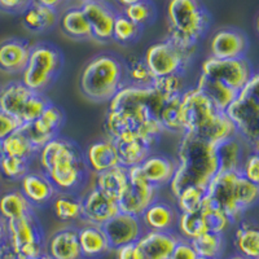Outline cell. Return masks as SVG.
Returning <instances> with one entry per match:
<instances>
[{
  "mask_svg": "<svg viewBox=\"0 0 259 259\" xmlns=\"http://www.w3.org/2000/svg\"><path fill=\"white\" fill-rule=\"evenodd\" d=\"M165 100L153 87L124 85L112 100L104 118L106 138L112 140L139 139L156 147L165 133L158 121Z\"/></svg>",
  "mask_w": 259,
  "mask_h": 259,
  "instance_id": "1",
  "label": "cell"
},
{
  "mask_svg": "<svg viewBox=\"0 0 259 259\" xmlns=\"http://www.w3.org/2000/svg\"><path fill=\"white\" fill-rule=\"evenodd\" d=\"M41 172L59 193L77 194L89 179L82 149L66 138L56 136L38 152Z\"/></svg>",
  "mask_w": 259,
  "mask_h": 259,
  "instance_id": "2",
  "label": "cell"
},
{
  "mask_svg": "<svg viewBox=\"0 0 259 259\" xmlns=\"http://www.w3.org/2000/svg\"><path fill=\"white\" fill-rule=\"evenodd\" d=\"M177 162V171L168 184L174 197L187 187L206 189L219 170L215 144L188 133L180 139Z\"/></svg>",
  "mask_w": 259,
  "mask_h": 259,
  "instance_id": "3",
  "label": "cell"
},
{
  "mask_svg": "<svg viewBox=\"0 0 259 259\" xmlns=\"http://www.w3.org/2000/svg\"><path fill=\"white\" fill-rule=\"evenodd\" d=\"M180 108L186 133L211 144H218L222 140L237 135L226 113L217 109L196 87L183 92Z\"/></svg>",
  "mask_w": 259,
  "mask_h": 259,
  "instance_id": "4",
  "label": "cell"
},
{
  "mask_svg": "<svg viewBox=\"0 0 259 259\" xmlns=\"http://www.w3.org/2000/svg\"><path fill=\"white\" fill-rule=\"evenodd\" d=\"M167 39L184 51L194 53L210 26V15L200 0H168Z\"/></svg>",
  "mask_w": 259,
  "mask_h": 259,
  "instance_id": "5",
  "label": "cell"
},
{
  "mask_svg": "<svg viewBox=\"0 0 259 259\" xmlns=\"http://www.w3.org/2000/svg\"><path fill=\"white\" fill-rule=\"evenodd\" d=\"M124 85L123 61L110 53L87 62L79 77L80 92L92 103H109Z\"/></svg>",
  "mask_w": 259,
  "mask_h": 259,
  "instance_id": "6",
  "label": "cell"
},
{
  "mask_svg": "<svg viewBox=\"0 0 259 259\" xmlns=\"http://www.w3.org/2000/svg\"><path fill=\"white\" fill-rule=\"evenodd\" d=\"M259 75L254 73L251 79L237 94L224 113L232 122L236 134L254 152L259 147Z\"/></svg>",
  "mask_w": 259,
  "mask_h": 259,
  "instance_id": "7",
  "label": "cell"
},
{
  "mask_svg": "<svg viewBox=\"0 0 259 259\" xmlns=\"http://www.w3.org/2000/svg\"><path fill=\"white\" fill-rule=\"evenodd\" d=\"M64 66V55L52 43L40 41L31 46L26 68L21 73V82L27 89L45 94L55 83Z\"/></svg>",
  "mask_w": 259,
  "mask_h": 259,
  "instance_id": "8",
  "label": "cell"
},
{
  "mask_svg": "<svg viewBox=\"0 0 259 259\" xmlns=\"http://www.w3.org/2000/svg\"><path fill=\"white\" fill-rule=\"evenodd\" d=\"M6 232L7 241L18 259H31L45 254V233L35 211L24 218L7 221Z\"/></svg>",
  "mask_w": 259,
  "mask_h": 259,
  "instance_id": "9",
  "label": "cell"
},
{
  "mask_svg": "<svg viewBox=\"0 0 259 259\" xmlns=\"http://www.w3.org/2000/svg\"><path fill=\"white\" fill-rule=\"evenodd\" d=\"M193 55L194 53L182 50L166 38L148 48L144 61L156 79L172 74H184Z\"/></svg>",
  "mask_w": 259,
  "mask_h": 259,
  "instance_id": "10",
  "label": "cell"
},
{
  "mask_svg": "<svg viewBox=\"0 0 259 259\" xmlns=\"http://www.w3.org/2000/svg\"><path fill=\"white\" fill-rule=\"evenodd\" d=\"M255 71L246 57L221 60L207 57L201 65V74L219 80L224 85L240 92L251 79Z\"/></svg>",
  "mask_w": 259,
  "mask_h": 259,
  "instance_id": "11",
  "label": "cell"
},
{
  "mask_svg": "<svg viewBox=\"0 0 259 259\" xmlns=\"http://www.w3.org/2000/svg\"><path fill=\"white\" fill-rule=\"evenodd\" d=\"M128 183L126 189L119 197L118 207L119 211L140 217L150 203L157 200L158 189L154 188L143 174L140 166L127 168Z\"/></svg>",
  "mask_w": 259,
  "mask_h": 259,
  "instance_id": "12",
  "label": "cell"
},
{
  "mask_svg": "<svg viewBox=\"0 0 259 259\" xmlns=\"http://www.w3.org/2000/svg\"><path fill=\"white\" fill-rule=\"evenodd\" d=\"M240 172H218L209 183L206 188V198L215 206L223 210L231 221L239 222L242 217V211L237 205V179Z\"/></svg>",
  "mask_w": 259,
  "mask_h": 259,
  "instance_id": "13",
  "label": "cell"
},
{
  "mask_svg": "<svg viewBox=\"0 0 259 259\" xmlns=\"http://www.w3.org/2000/svg\"><path fill=\"white\" fill-rule=\"evenodd\" d=\"M65 122V114L61 108L50 103L43 114L31 123L22 124L20 131L26 136L31 145L36 150H40L43 145L59 136L60 130Z\"/></svg>",
  "mask_w": 259,
  "mask_h": 259,
  "instance_id": "14",
  "label": "cell"
},
{
  "mask_svg": "<svg viewBox=\"0 0 259 259\" xmlns=\"http://www.w3.org/2000/svg\"><path fill=\"white\" fill-rule=\"evenodd\" d=\"M89 20L92 30V39L100 43L113 40V26L118 12L106 0L82 2L79 7Z\"/></svg>",
  "mask_w": 259,
  "mask_h": 259,
  "instance_id": "15",
  "label": "cell"
},
{
  "mask_svg": "<svg viewBox=\"0 0 259 259\" xmlns=\"http://www.w3.org/2000/svg\"><path fill=\"white\" fill-rule=\"evenodd\" d=\"M103 231L109 240L112 249H117L127 244L138 242V240L144 235L145 228L140 217L118 212L110 221L103 226Z\"/></svg>",
  "mask_w": 259,
  "mask_h": 259,
  "instance_id": "16",
  "label": "cell"
},
{
  "mask_svg": "<svg viewBox=\"0 0 259 259\" xmlns=\"http://www.w3.org/2000/svg\"><path fill=\"white\" fill-rule=\"evenodd\" d=\"M249 50V39L242 30L223 27L214 32L210 39L211 57L221 60L245 57Z\"/></svg>",
  "mask_w": 259,
  "mask_h": 259,
  "instance_id": "17",
  "label": "cell"
},
{
  "mask_svg": "<svg viewBox=\"0 0 259 259\" xmlns=\"http://www.w3.org/2000/svg\"><path fill=\"white\" fill-rule=\"evenodd\" d=\"M82 198V222L103 227L119 211L117 201L97 188L90 189Z\"/></svg>",
  "mask_w": 259,
  "mask_h": 259,
  "instance_id": "18",
  "label": "cell"
},
{
  "mask_svg": "<svg viewBox=\"0 0 259 259\" xmlns=\"http://www.w3.org/2000/svg\"><path fill=\"white\" fill-rule=\"evenodd\" d=\"M179 239L178 233L172 231H145L136 244L143 259H168Z\"/></svg>",
  "mask_w": 259,
  "mask_h": 259,
  "instance_id": "19",
  "label": "cell"
},
{
  "mask_svg": "<svg viewBox=\"0 0 259 259\" xmlns=\"http://www.w3.org/2000/svg\"><path fill=\"white\" fill-rule=\"evenodd\" d=\"M51 259H83L78 241V228L64 227L48 239L45 249Z\"/></svg>",
  "mask_w": 259,
  "mask_h": 259,
  "instance_id": "20",
  "label": "cell"
},
{
  "mask_svg": "<svg viewBox=\"0 0 259 259\" xmlns=\"http://www.w3.org/2000/svg\"><path fill=\"white\" fill-rule=\"evenodd\" d=\"M31 45L25 39L9 38L0 41V70L21 74L26 68Z\"/></svg>",
  "mask_w": 259,
  "mask_h": 259,
  "instance_id": "21",
  "label": "cell"
},
{
  "mask_svg": "<svg viewBox=\"0 0 259 259\" xmlns=\"http://www.w3.org/2000/svg\"><path fill=\"white\" fill-rule=\"evenodd\" d=\"M21 182V193L29 201L34 209L35 207H45L51 203L53 197L56 196L57 191L52 186V183L48 180L43 172L29 171Z\"/></svg>",
  "mask_w": 259,
  "mask_h": 259,
  "instance_id": "22",
  "label": "cell"
},
{
  "mask_svg": "<svg viewBox=\"0 0 259 259\" xmlns=\"http://www.w3.org/2000/svg\"><path fill=\"white\" fill-rule=\"evenodd\" d=\"M177 209L166 201L156 200L144 210L140 219L145 231H157V232H175L178 222Z\"/></svg>",
  "mask_w": 259,
  "mask_h": 259,
  "instance_id": "23",
  "label": "cell"
},
{
  "mask_svg": "<svg viewBox=\"0 0 259 259\" xmlns=\"http://www.w3.org/2000/svg\"><path fill=\"white\" fill-rule=\"evenodd\" d=\"M34 91L29 90L21 80H13L0 87V112L20 122L24 110ZM21 124V123H20Z\"/></svg>",
  "mask_w": 259,
  "mask_h": 259,
  "instance_id": "24",
  "label": "cell"
},
{
  "mask_svg": "<svg viewBox=\"0 0 259 259\" xmlns=\"http://www.w3.org/2000/svg\"><path fill=\"white\" fill-rule=\"evenodd\" d=\"M245 148H250L239 135L222 140L215 144V152L218 158V172H240L247 154H245ZM253 150V149H251Z\"/></svg>",
  "mask_w": 259,
  "mask_h": 259,
  "instance_id": "25",
  "label": "cell"
},
{
  "mask_svg": "<svg viewBox=\"0 0 259 259\" xmlns=\"http://www.w3.org/2000/svg\"><path fill=\"white\" fill-rule=\"evenodd\" d=\"M177 167V159L170 158L165 154L153 153H150L140 165L145 179L157 189L170 184V182L174 178Z\"/></svg>",
  "mask_w": 259,
  "mask_h": 259,
  "instance_id": "26",
  "label": "cell"
},
{
  "mask_svg": "<svg viewBox=\"0 0 259 259\" xmlns=\"http://www.w3.org/2000/svg\"><path fill=\"white\" fill-rule=\"evenodd\" d=\"M78 241L83 259H99L113 251L103 227L83 223L78 228Z\"/></svg>",
  "mask_w": 259,
  "mask_h": 259,
  "instance_id": "27",
  "label": "cell"
},
{
  "mask_svg": "<svg viewBox=\"0 0 259 259\" xmlns=\"http://www.w3.org/2000/svg\"><path fill=\"white\" fill-rule=\"evenodd\" d=\"M84 154L85 165L95 174L119 165L117 148L112 139L105 138L89 145Z\"/></svg>",
  "mask_w": 259,
  "mask_h": 259,
  "instance_id": "28",
  "label": "cell"
},
{
  "mask_svg": "<svg viewBox=\"0 0 259 259\" xmlns=\"http://www.w3.org/2000/svg\"><path fill=\"white\" fill-rule=\"evenodd\" d=\"M128 183V171L122 165L95 174V188L103 192L112 200L118 201Z\"/></svg>",
  "mask_w": 259,
  "mask_h": 259,
  "instance_id": "29",
  "label": "cell"
},
{
  "mask_svg": "<svg viewBox=\"0 0 259 259\" xmlns=\"http://www.w3.org/2000/svg\"><path fill=\"white\" fill-rule=\"evenodd\" d=\"M196 89H197L203 96H206L207 100H209L217 109L221 110V112H224V110L228 108V105L235 100V97L237 96V94H239V92L235 91V90L224 85L223 83H221L219 80H215L212 79V78L206 77V75H202V74H201L200 78H198Z\"/></svg>",
  "mask_w": 259,
  "mask_h": 259,
  "instance_id": "30",
  "label": "cell"
},
{
  "mask_svg": "<svg viewBox=\"0 0 259 259\" xmlns=\"http://www.w3.org/2000/svg\"><path fill=\"white\" fill-rule=\"evenodd\" d=\"M117 148L118 158H119V165L124 167H134V166H140L145 158L152 153V147L148 143L133 139V140H113Z\"/></svg>",
  "mask_w": 259,
  "mask_h": 259,
  "instance_id": "31",
  "label": "cell"
},
{
  "mask_svg": "<svg viewBox=\"0 0 259 259\" xmlns=\"http://www.w3.org/2000/svg\"><path fill=\"white\" fill-rule=\"evenodd\" d=\"M59 21L57 9L48 8L32 2L22 13L24 26L31 32H43L56 25Z\"/></svg>",
  "mask_w": 259,
  "mask_h": 259,
  "instance_id": "32",
  "label": "cell"
},
{
  "mask_svg": "<svg viewBox=\"0 0 259 259\" xmlns=\"http://www.w3.org/2000/svg\"><path fill=\"white\" fill-rule=\"evenodd\" d=\"M233 242L239 255L249 259H259V230L253 222L244 221L240 223Z\"/></svg>",
  "mask_w": 259,
  "mask_h": 259,
  "instance_id": "33",
  "label": "cell"
},
{
  "mask_svg": "<svg viewBox=\"0 0 259 259\" xmlns=\"http://www.w3.org/2000/svg\"><path fill=\"white\" fill-rule=\"evenodd\" d=\"M34 212V207L21 193V191H9L0 197V218L4 222L24 218Z\"/></svg>",
  "mask_w": 259,
  "mask_h": 259,
  "instance_id": "34",
  "label": "cell"
},
{
  "mask_svg": "<svg viewBox=\"0 0 259 259\" xmlns=\"http://www.w3.org/2000/svg\"><path fill=\"white\" fill-rule=\"evenodd\" d=\"M53 214L59 221L70 222L82 221V198L74 193H59L51 201Z\"/></svg>",
  "mask_w": 259,
  "mask_h": 259,
  "instance_id": "35",
  "label": "cell"
},
{
  "mask_svg": "<svg viewBox=\"0 0 259 259\" xmlns=\"http://www.w3.org/2000/svg\"><path fill=\"white\" fill-rule=\"evenodd\" d=\"M60 25H61L62 31L70 38L78 39V40L92 39V30L90 22L79 7L69 8L68 11H65L61 21H60Z\"/></svg>",
  "mask_w": 259,
  "mask_h": 259,
  "instance_id": "36",
  "label": "cell"
},
{
  "mask_svg": "<svg viewBox=\"0 0 259 259\" xmlns=\"http://www.w3.org/2000/svg\"><path fill=\"white\" fill-rule=\"evenodd\" d=\"M0 150L3 156L17 157V158H24L27 161H31L34 157L38 156V150L32 147L31 143L21 133L20 128L16 130L15 133L0 142Z\"/></svg>",
  "mask_w": 259,
  "mask_h": 259,
  "instance_id": "37",
  "label": "cell"
},
{
  "mask_svg": "<svg viewBox=\"0 0 259 259\" xmlns=\"http://www.w3.org/2000/svg\"><path fill=\"white\" fill-rule=\"evenodd\" d=\"M123 65L126 85L140 87V89H148L153 85L154 77L145 64L144 57H130L123 62Z\"/></svg>",
  "mask_w": 259,
  "mask_h": 259,
  "instance_id": "38",
  "label": "cell"
},
{
  "mask_svg": "<svg viewBox=\"0 0 259 259\" xmlns=\"http://www.w3.org/2000/svg\"><path fill=\"white\" fill-rule=\"evenodd\" d=\"M175 230L180 239L188 240V241H192L202 233L207 232L201 210L194 212H180Z\"/></svg>",
  "mask_w": 259,
  "mask_h": 259,
  "instance_id": "39",
  "label": "cell"
},
{
  "mask_svg": "<svg viewBox=\"0 0 259 259\" xmlns=\"http://www.w3.org/2000/svg\"><path fill=\"white\" fill-rule=\"evenodd\" d=\"M180 97L165 101V104H163L161 112L158 114V121L161 123L163 131L183 135L186 131H184V124H183Z\"/></svg>",
  "mask_w": 259,
  "mask_h": 259,
  "instance_id": "40",
  "label": "cell"
},
{
  "mask_svg": "<svg viewBox=\"0 0 259 259\" xmlns=\"http://www.w3.org/2000/svg\"><path fill=\"white\" fill-rule=\"evenodd\" d=\"M201 214L205 221V226H206L207 232L221 233L224 235L228 228L232 226L233 222L223 210L219 209L218 206H215L214 203L210 202L206 197L203 200L202 206H201Z\"/></svg>",
  "mask_w": 259,
  "mask_h": 259,
  "instance_id": "41",
  "label": "cell"
},
{
  "mask_svg": "<svg viewBox=\"0 0 259 259\" xmlns=\"http://www.w3.org/2000/svg\"><path fill=\"white\" fill-rule=\"evenodd\" d=\"M191 244L198 256L221 259L224 250V236L221 233L205 232L192 240Z\"/></svg>",
  "mask_w": 259,
  "mask_h": 259,
  "instance_id": "42",
  "label": "cell"
},
{
  "mask_svg": "<svg viewBox=\"0 0 259 259\" xmlns=\"http://www.w3.org/2000/svg\"><path fill=\"white\" fill-rule=\"evenodd\" d=\"M152 87L165 101L172 100L182 96L183 92L187 90L186 78L184 74H172V75L156 78Z\"/></svg>",
  "mask_w": 259,
  "mask_h": 259,
  "instance_id": "43",
  "label": "cell"
},
{
  "mask_svg": "<svg viewBox=\"0 0 259 259\" xmlns=\"http://www.w3.org/2000/svg\"><path fill=\"white\" fill-rule=\"evenodd\" d=\"M122 15L143 29L144 26L153 22L154 18H156L157 11L154 4L150 0H143V2H139V3L124 7L122 9Z\"/></svg>",
  "mask_w": 259,
  "mask_h": 259,
  "instance_id": "44",
  "label": "cell"
},
{
  "mask_svg": "<svg viewBox=\"0 0 259 259\" xmlns=\"http://www.w3.org/2000/svg\"><path fill=\"white\" fill-rule=\"evenodd\" d=\"M142 30V27L124 17L122 12L118 13L114 21V26H113V40L122 46L133 45L139 39Z\"/></svg>",
  "mask_w": 259,
  "mask_h": 259,
  "instance_id": "45",
  "label": "cell"
},
{
  "mask_svg": "<svg viewBox=\"0 0 259 259\" xmlns=\"http://www.w3.org/2000/svg\"><path fill=\"white\" fill-rule=\"evenodd\" d=\"M206 197V189L200 187H187L178 194L177 207L180 212H194L201 209L202 202Z\"/></svg>",
  "mask_w": 259,
  "mask_h": 259,
  "instance_id": "46",
  "label": "cell"
},
{
  "mask_svg": "<svg viewBox=\"0 0 259 259\" xmlns=\"http://www.w3.org/2000/svg\"><path fill=\"white\" fill-rule=\"evenodd\" d=\"M30 171V161L17 157L2 154L0 158V175L11 182H20Z\"/></svg>",
  "mask_w": 259,
  "mask_h": 259,
  "instance_id": "47",
  "label": "cell"
},
{
  "mask_svg": "<svg viewBox=\"0 0 259 259\" xmlns=\"http://www.w3.org/2000/svg\"><path fill=\"white\" fill-rule=\"evenodd\" d=\"M240 174L251 183L259 184V156L258 152H251L246 156L244 163H242Z\"/></svg>",
  "mask_w": 259,
  "mask_h": 259,
  "instance_id": "48",
  "label": "cell"
},
{
  "mask_svg": "<svg viewBox=\"0 0 259 259\" xmlns=\"http://www.w3.org/2000/svg\"><path fill=\"white\" fill-rule=\"evenodd\" d=\"M197 253L194 251L191 241L179 239V241L175 245L174 250H172L168 259H197Z\"/></svg>",
  "mask_w": 259,
  "mask_h": 259,
  "instance_id": "49",
  "label": "cell"
},
{
  "mask_svg": "<svg viewBox=\"0 0 259 259\" xmlns=\"http://www.w3.org/2000/svg\"><path fill=\"white\" fill-rule=\"evenodd\" d=\"M32 0H0V11L6 13H24Z\"/></svg>",
  "mask_w": 259,
  "mask_h": 259,
  "instance_id": "50",
  "label": "cell"
},
{
  "mask_svg": "<svg viewBox=\"0 0 259 259\" xmlns=\"http://www.w3.org/2000/svg\"><path fill=\"white\" fill-rule=\"evenodd\" d=\"M21 127L20 122L16 121L15 118L9 117L6 113L0 112V142L4 140L8 135L15 133L16 130Z\"/></svg>",
  "mask_w": 259,
  "mask_h": 259,
  "instance_id": "51",
  "label": "cell"
},
{
  "mask_svg": "<svg viewBox=\"0 0 259 259\" xmlns=\"http://www.w3.org/2000/svg\"><path fill=\"white\" fill-rule=\"evenodd\" d=\"M115 259H143L142 253L139 250L138 244H127L114 249Z\"/></svg>",
  "mask_w": 259,
  "mask_h": 259,
  "instance_id": "52",
  "label": "cell"
},
{
  "mask_svg": "<svg viewBox=\"0 0 259 259\" xmlns=\"http://www.w3.org/2000/svg\"><path fill=\"white\" fill-rule=\"evenodd\" d=\"M0 259H18L17 254L15 253L7 239L0 244Z\"/></svg>",
  "mask_w": 259,
  "mask_h": 259,
  "instance_id": "53",
  "label": "cell"
},
{
  "mask_svg": "<svg viewBox=\"0 0 259 259\" xmlns=\"http://www.w3.org/2000/svg\"><path fill=\"white\" fill-rule=\"evenodd\" d=\"M32 2L36 4H40V6L48 7V8L57 9L62 3H64L65 0H32Z\"/></svg>",
  "mask_w": 259,
  "mask_h": 259,
  "instance_id": "54",
  "label": "cell"
},
{
  "mask_svg": "<svg viewBox=\"0 0 259 259\" xmlns=\"http://www.w3.org/2000/svg\"><path fill=\"white\" fill-rule=\"evenodd\" d=\"M7 239V232H6V222L0 218V244Z\"/></svg>",
  "mask_w": 259,
  "mask_h": 259,
  "instance_id": "55",
  "label": "cell"
},
{
  "mask_svg": "<svg viewBox=\"0 0 259 259\" xmlns=\"http://www.w3.org/2000/svg\"><path fill=\"white\" fill-rule=\"evenodd\" d=\"M119 6H122L124 8V7L127 6H131V4H135V3H139V2H143V0H115Z\"/></svg>",
  "mask_w": 259,
  "mask_h": 259,
  "instance_id": "56",
  "label": "cell"
},
{
  "mask_svg": "<svg viewBox=\"0 0 259 259\" xmlns=\"http://www.w3.org/2000/svg\"><path fill=\"white\" fill-rule=\"evenodd\" d=\"M228 259H249V258H245V256H241V255H239V254H237V255H233V256H231V258H228Z\"/></svg>",
  "mask_w": 259,
  "mask_h": 259,
  "instance_id": "57",
  "label": "cell"
},
{
  "mask_svg": "<svg viewBox=\"0 0 259 259\" xmlns=\"http://www.w3.org/2000/svg\"><path fill=\"white\" fill-rule=\"evenodd\" d=\"M31 259H51V258L48 255H46V254H43V255H39L36 256V258H31Z\"/></svg>",
  "mask_w": 259,
  "mask_h": 259,
  "instance_id": "58",
  "label": "cell"
},
{
  "mask_svg": "<svg viewBox=\"0 0 259 259\" xmlns=\"http://www.w3.org/2000/svg\"><path fill=\"white\" fill-rule=\"evenodd\" d=\"M197 259H218V258H207V256H197Z\"/></svg>",
  "mask_w": 259,
  "mask_h": 259,
  "instance_id": "59",
  "label": "cell"
},
{
  "mask_svg": "<svg viewBox=\"0 0 259 259\" xmlns=\"http://www.w3.org/2000/svg\"><path fill=\"white\" fill-rule=\"evenodd\" d=\"M0 158H2V150H0Z\"/></svg>",
  "mask_w": 259,
  "mask_h": 259,
  "instance_id": "60",
  "label": "cell"
},
{
  "mask_svg": "<svg viewBox=\"0 0 259 259\" xmlns=\"http://www.w3.org/2000/svg\"><path fill=\"white\" fill-rule=\"evenodd\" d=\"M82 2H89V0H82Z\"/></svg>",
  "mask_w": 259,
  "mask_h": 259,
  "instance_id": "61",
  "label": "cell"
}]
</instances>
